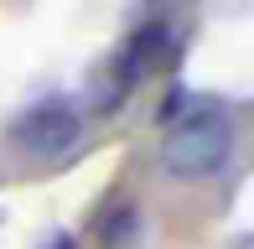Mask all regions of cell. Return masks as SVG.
I'll return each mask as SVG.
<instances>
[{
	"label": "cell",
	"instance_id": "3",
	"mask_svg": "<svg viewBox=\"0 0 254 249\" xmlns=\"http://www.w3.org/2000/svg\"><path fill=\"white\" fill-rule=\"evenodd\" d=\"M135 88V73L125 67V58H104L94 73H88V88H83V99H88V109L94 115H109V109H120V99Z\"/></svg>",
	"mask_w": 254,
	"mask_h": 249
},
{
	"label": "cell",
	"instance_id": "2",
	"mask_svg": "<svg viewBox=\"0 0 254 249\" xmlns=\"http://www.w3.org/2000/svg\"><path fill=\"white\" fill-rule=\"evenodd\" d=\"M78 130H83V120H78V109L67 99H42L10 124V140L26 156H63L78 140Z\"/></svg>",
	"mask_w": 254,
	"mask_h": 249
},
{
	"label": "cell",
	"instance_id": "4",
	"mask_svg": "<svg viewBox=\"0 0 254 249\" xmlns=\"http://www.w3.org/2000/svg\"><path fill=\"white\" fill-rule=\"evenodd\" d=\"M239 249H254V244H249V239H239Z\"/></svg>",
	"mask_w": 254,
	"mask_h": 249
},
{
	"label": "cell",
	"instance_id": "1",
	"mask_svg": "<svg viewBox=\"0 0 254 249\" xmlns=\"http://www.w3.org/2000/svg\"><path fill=\"white\" fill-rule=\"evenodd\" d=\"M234 156V120L223 109H192L177 115L166 124V140H161V166L182 182H197V177H218Z\"/></svg>",
	"mask_w": 254,
	"mask_h": 249
}]
</instances>
